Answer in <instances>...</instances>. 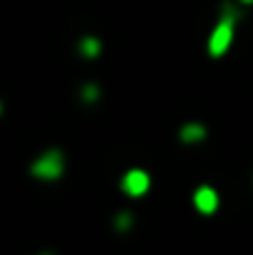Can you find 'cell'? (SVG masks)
<instances>
[{
	"label": "cell",
	"mask_w": 253,
	"mask_h": 255,
	"mask_svg": "<svg viewBox=\"0 0 253 255\" xmlns=\"http://www.w3.org/2000/svg\"><path fill=\"white\" fill-rule=\"evenodd\" d=\"M236 20H239V10L226 2V5H224V12H221V20L216 22V27H214L211 37H209V52H211L214 57H221V55L231 47Z\"/></svg>",
	"instance_id": "1"
},
{
	"label": "cell",
	"mask_w": 253,
	"mask_h": 255,
	"mask_svg": "<svg viewBox=\"0 0 253 255\" xmlns=\"http://www.w3.org/2000/svg\"><path fill=\"white\" fill-rule=\"evenodd\" d=\"M65 169V159H62V154L60 151H45L35 164H32V173L37 176V178H57L60 173Z\"/></svg>",
	"instance_id": "2"
},
{
	"label": "cell",
	"mask_w": 253,
	"mask_h": 255,
	"mask_svg": "<svg viewBox=\"0 0 253 255\" xmlns=\"http://www.w3.org/2000/svg\"><path fill=\"white\" fill-rule=\"evenodd\" d=\"M149 186H152V178H149L147 171L142 169L127 171L124 178H122V188H124L127 196H144L149 191Z\"/></svg>",
	"instance_id": "3"
},
{
	"label": "cell",
	"mask_w": 253,
	"mask_h": 255,
	"mask_svg": "<svg viewBox=\"0 0 253 255\" xmlns=\"http://www.w3.org/2000/svg\"><path fill=\"white\" fill-rule=\"evenodd\" d=\"M219 203H221V198H219V193H216L211 186H199V188L194 191V206H196L199 213L211 216V213L219 208Z\"/></svg>",
	"instance_id": "4"
},
{
	"label": "cell",
	"mask_w": 253,
	"mask_h": 255,
	"mask_svg": "<svg viewBox=\"0 0 253 255\" xmlns=\"http://www.w3.org/2000/svg\"><path fill=\"white\" fill-rule=\"evenodd\" d=\"M204 136H206V129H204V124H196V122L181 127V131H179V139H181L184 144H196V141H201Z\"/></svg>",
	"instance_id": "5"
},
{
	"label": "cell",
	"mask_w": 253,
	"mask_h": 255,
	"mask_svg": "<svg viewBox=\"0 0 253 255\" xmlns=\"http://www.w3.org/2000/svg\"><path fill=\"white\" fill-rule=\"evenodd\" d=\"M80 50H82V55H87V57H97L99 50H102V45H99L97 37H84L82 42H80Z\"/></svg>",
	"instance_id": "6"
},
{
	"label": "cell",
	"mask_w": 253,
	"mask_h": 255,
	"mask_svg": "<svg viewBox=\"0 0 253 255\" xmlns=\"http://www.w3.org/2000/svg\"><path fill=\"white\" fill-rule=\"evenodd\" d=\"M114 223H117V228H119V231H127V228L132 226V216H129V213H119Z\"/></svg>",
	"instance_id": "7"
},
{
	"label": "cell",
	"mask_w": 253,
	"mask_h": 255,
	"mask_svg": "<svg viewBox=\"0 0 253 255\" xmlns=\"http://www.w3.org/2000/svg\"><path fill=\"white\" fill-rule=\"evenodd\" d=\"M97 94H99V89H97L94 85L84 87V99H97Z\"/></svg>",
	"instance_id": "8"
},
{
	"label": "cell",
	"mask_w": 253,
	"mask_h": 255,
	"mask_svg": "<svg viewBox=\"0 0 253 255\" xmlns=\"http://www.w3.org/2000/svg\"><path fill=\"white\" fill-rule=\"evenodd\" d=\"M241 2H253V0H241Z\"/></svg>",
	"instance_id": "9"
}]
</instances>
